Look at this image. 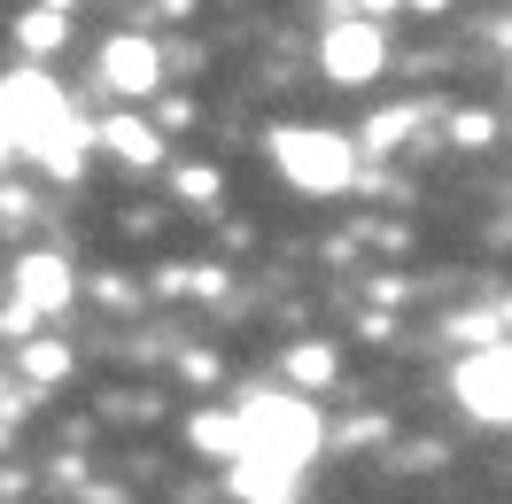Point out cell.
I'll list each match as a JSON object with an SVG mask.
<instances>
[{
  "label": "cell",
  "mask_w": 512,
  "mask_h": 504,
  "mask_svg": "<svg viewBox=\"0 0 512 504\" xmlns=\"http://www.w3.org/2000/svg\"><path fill=\"white\" fill-rule=\"evenodd\" d=\"M94 140H101V148H117L125 163H163V140H156L148 125H140V117H109V125H101Z\"/></svg>",
  "instance_id": "cell-9"
},
{
  "label": "cell",
  "mask_w": 512,
  "mask_h": 504,
  "mask_svg": "<svg viewBox=\"0 0 512 504\" xmlns=\"http://www.w3.org/2000/svg\"><path fill=\"white\" fill-rule=\"evenodd\" d=\"M381 8H396V0H365V24H373V16H381Z\"/></svg>",
  "instance_id": "cell-16"
},
{
  "label": "cell",
  "mask_w": 512,
  "mask_h": 504,
  "mask_svg": "<svg viewBox=\"0 0 512 504\" xmlns=\"http://www.w3.org/2000/svg\"><path fill=\"white\" fill-rule=\"evenodd\" d=\"M0 132L16 140V156L47 163L55 179H78V156H86V140H94V132L70 117L63 86H55L47 70H32V63L0 78Z\"/></svg>",
  "instance_id": "cell-1"
},
{
  "label": "cell",
  "mask_w": 512,
  "mask_h": 504,
  "mask_svg": "<svg viewBox=\"0 0 512 504\" xmlns=\"http://www.w3.org/2000/svg\"><path fill=\"white\" fill-rule=\"evenodd\" d=\"M63 39H70L63 8H32V16H16V47H24V55H55Z\"/></svg>",
  "instance_id": "cell-10"
},
{
  "label": "cell",
  "mask_w": 512,
  "mask_h": 504,
  "mask_svg": "<svg viewBox=\"0 0 512 504\" xmlns=\"http://www.w3.org/2000/svg\"><path fill=\"white\" fill-rule=\"evenodd\" d=\"M264 156H272V171L295 194H342L357 179V140H342L326 125H280L264 140Z\"/></svg>",
  "instance_id": "cell-3"
},
{
  "label": "cell",
  "mask_w": 512,
  "mask_h": 504,
  "mask_svg": "<svg viewBox=\"0 0 512 504\" xmlns=\"http://www.w3.org/2000/svg\"><path fill=\"white\" fill-rule=\"evenodd\" d=\"M458 404L474 411V419H512V342L497 349H474L466 365H458Z\"/></svg>",
  "instance_id": "cell-4"
},
{
  "label": "cell",
  "mask_w": 512,
  "mask_h": 504,
  "mask_svg": "<svg viewBox=\"0 0 512 504\" xmlns=\"http://www.w3.org/2000/svg\"><path fill=\"white\" fill-rule=\"evenodd\" d=\"M381 24H365V16H342L334 32L319 39V70L334 78V86H365L373 70H381Z\"/></svg>",
  "instance_id": "cell-5"
},
{
  "label": "cell",
  "mask_w": 512,
  "mask_h": 504,
  "mask_svg": "<svg viewBox=\"0 0 512 504\" xmlns=\"http://www.w3.org/2000/svg\"><path fill=\"white\" fill-rule=\"evenodd\" d=\"M101 78H109V94L148 101V94L163 86V55H156V39H148V32H117L109 47H101Z\"/></svg>",
  "instance_id": "cell-6"
},
{
  "label": "cell",
  "mask_w": 512,
  "mask_h": 504,
  "mask_svg": "<svg viewBox=\"0 0 512 504\" xmlns=\"http://www.w3.org/2000/svg\"><path fill=\"white\" fill-rule=\"evenodd\" d=\"M24 373H32V380H63L70 373V349L63 342H24Z\"/></svg>",
  "instance_id": "cell-14"
},
{
  "label": "cell",
  "mask_w": 512,
  "mask_h": 504,
  "mask_svg": "<svg viewBox=\"0 0 512 504\" xmlns=\"http://www.w3.org/2000/svg\"><path fill=\"white\" fill-rule=\"evenodd\" d=\"M489 132H497V125H489V117H450V140H466V148H481Z\"/></svg>",
  "instance_id": "cell-15"
},
{
  "label": "cell",
  "mask_w": 512,
  "mask_h": 504,
  "mask_svg": "<svg viewBox=\"0 0 512 504\" xmlns=\"http://www.w3.org/2000/svg\"><path fill=\"white\" fill-rule=\"evenodd\" d=\"M295 481H303V473H288V466H256V458H241V466H233V497H249V504H288V497H295Z\"/></svg>",
  "instance_id": "cell-8"
},
{
  "label": "cell",
  "mask_w": 512,
  "mask_h": 504,
  "mask_svg": "<svg viewBox=\"0 0 512 504\" xmlns=\"http://www.w3.org/2000/svg\"><path fill=\"white\" fill-rule=\"evenodd\" d=\"M194 450H218V458H241V419L233 411H194Z\"/></svg>",
  "instance_id": "cell-11"
},
{
  "label": "cell",
  "mask_w": 512,
  "mask_h": 504,
  "mask_svg": "<svg viewBox=\"0 0 512 504\" xmlns=\"http://www.w3.org/2000/svg\"><path fill=\"white\" fill-rule=\"evenodd\" d=\"M233 419H241V458H256V466L303 473V466H311V450H319V411L303 404V396H272V388H256ZM241 458H233V466H241Z\"/></svg>",
  "instance_id": "cell-2"
},
{
  "label": "cell",
  "mask_w": 512,
  "mask_h": 504,
  "mask_svg": "<svg viewBox=\"0 0 512 504\" xmlns=\"http://www.w3.org/2000/svg\"><path fill=\"white\" fill-rule=\"evenodd\" d=\"M412 125H419V109H381V117L365 125V140H357V156H381V148H396Z\"/></svg>",
  "instance_id": "cell-12"
},
{
  "label": "cell",
  "mask_w": 512,
  "mask_h": 504,
  "mask_svg": "<svg viewBox=\"0 0 512 504\" xmlns=\"http://www.w3.org/2000/svg\"><path fill=\"white\" fill-rule=\"evenodd\" d=\"M8 156H16V140H8V132H0V163H8Z\"/></svg>",
  "instance_id": "cell-17"
},
{
  "label": "cell",
  "mask_w": 512,
  "mask_h": 504,
  "mask_svg": "<svg viewBox=\"0 0 512 504\" xmlns=\"http://www.w3.org/2000/svg\"><path fill=\"white\" fill-rule=\"evenodd\" d=\"M288 373L303 380V388H319V380H334V349H326V342H295L288 349Z\"/></svg>",
  "instance_id": "cell-13"
},
{
  "label": "cell",
  "mask_w": 512,
  "mask_h": 504,
  "mask_svg": "<svg viewBox=\"0 0 512 504\" xmlns=\"http://www.w3.org/2000/svg\"><path fill=\"white\" fill-rule=\"evenodd\" d=\"M70 303V264L63 256H24V264H16V311L24 318H39V311H63Z\"/></svg>",
  "instance_id": "cell-7"
}]
</instances>
